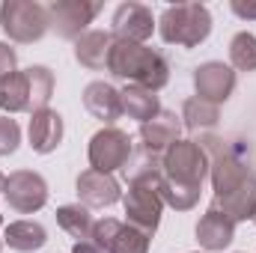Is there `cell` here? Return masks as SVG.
Instances as JSON below:
<instances>
[{
    "mask_svg": "<svg viewBox=\"0 0 256 253\" xmlns=\"http://www.w3.org/2000/svg\"><path fill=\"white\" fill-rule=\"evenodd\" d=\"M120 98H122V114H126L128 120H137L140 126L149 122V120H155L161 114L158 96L149 92V90H143V86L128 84L126 90H120Z\"/></svg>",
    "mask_w": 256,
    "mask_h": 253,
    "instance_id": "d6986e66",
    "label": "cell"
},
{
    "mask_svg": "<svg viewBox=\"0 0 256 253\" xmlns=\"http://www.w3.org/2000/svg\"><path fill=\"white\" fill-rule=\"evenodd\" d=\"M18 143H21V128H18V122L9 120V116H0V158L3 155H12L18 149Z\"/></svg>",
    "mask_w": 256,
    "mask_h": 253,
    "instance_id": "484cf974",
    "label": "cell"
},
{
    "mask_svg": "<svg viewBox=\"0 0 256 253\" xmlns=\"http://www.w3.org/2000/svg\"><path fill=\"white\" fill-rule=\"evenodd\" d=\"M90 242L98 244L104 253H149V236H143L131 224L114 220V218L96 220Z\"/></svg>",
    "mask_w": 256,
    "mask_h": 253,
    "instance_id": "ba28073f",
    "label": "cell"
},
{
    "mask_svg": "<svg viewBox=\"0 0 256 253\" xmlns=\"http://www.w3.org/2000/svg\"><path fill=\"white\" fill-rule=\"evenodd\" d=\"M72 253H104L98 244H92V242H78L74 248H72Z\"/></svg>",
    "mask_w": 256,
    "mask_h": 253,
    "instance_id": "f1b7e54d",
    "label": "cell"
},
{
    "mask_svg": "<svg viewBox=\"0 0 256 253\" xmlns=\"http://www.w3.org/2000/svg\"><path fill=\"white\" fill-rule=\"evenodd\" d=\"M102 12V3L96 0H57L48 6V21L57 30V36L63 39H80L86 24H92V18Z\"/></svg>",
    "mask_w": 256,
    "mask_h": 253,
    "instance_id": "8992f818",
    "label": "cell"
},
{
    "mask_svg": "<svg viewBox=\"0 0 256 253\" xmlns=\"http://www.w3.org/2000/svg\"><path fill=\"white\" fill-rule=\"evenodd\" d=\"M84 108L102 120L104 126H114L120 116H122V98H120V90L108 80H92L86 84L84 90Z\"/></svg>",
    "mask_w": 256,
    "mask_h": 253,
    "instance_id": "4fadbf2b",
    "label": "cell"
},
{
    "mask_svg": "<svg viewBox=\"0 0 256 253\" xmlns=\"http://www.w3.org/2000/svg\"><path fill=\"white\" fill-rule=\"evenodd\" d=\"M3 242L18 253H36L48 244V232H45V226L36 224V220H15V224L6 226Z\"/></svg>",
    "mask_w": 256,
    "mask_h": 253,
    "instance_id": "ac0fdd59",
    "label": "cell"
},
{
    "mask_svg": "<svg viewBox=\"0 0 256 253\" xmlns=\"http://www.w3.org/2000/svg\"><path fill=\"white\" fill-rule=\"evenodd\" d=\"M0 27L12 42H21V45L39 42L51 27L48 6H42L36 0H3L0 3Z\"/></svg>",
    "mask_w": 256,
    "mask_h": 253,
    "instance_id": "3957f363",
    "label": "cell"
},
{
    "mask_svg": "<svg viewBox=\"0 0 256 253\" xmlns=\"http://www.w3.org/2000/svg\"><path fill=\"white\" fill-rule=\"evenodd\" d=\"M3 185H6V176H3V173H0V190H3Z\"/></svg>",
    "mask_w": 256,
    "mask_h": 253,
    "instance_id": "f546056e",
    "label": "cell"
},
{
    "mask_svg": "<svg viewBox=\"0 0 256 253\" xmlns=\"http://www.w3.org/2000/svg\"><path fill=\"white\" fill-rule=\"evenodd\" d=\"M158 30H161V39L167 45L196 48L212 33V15L202 3H176V6H167L161 12Z\"/></svg>",
    "mask_w": 256,
    "mask_h": 253,
    "instance_id": "7a4b0ae2",
    "label": "cell"
},
{
    "mask_svg": "<svg viewBox=\"0 0 256 253\" xmlns=\"http://www.w3.org/2000/svg\"><path fill=\"white\" fill-rule=\"evenodd\" d=\"M200 194H202V188H188V185H179V182H170L161 176V200H164V206H170L176 212L194 208L200 202Z\"/></svg>",
    "mask_w": 256,
    "mask_h": 253,
    "instance_id": "d4e9b609",
    "label": "cell"
},
{
    "mask_svg": "<svg viewBox=\"0 0 256 253\" xmlns=\"http://www.w3.org/2000/svg\"><path fill=\"white\" fill-rule=\"evenodd\" d=\"M212 208H218L220 214H226L232 224L238 220H254L256 218V176L248 179L242 188L230 190L224 196H214L212 200Z\"/></svg>",
    "mask_w": 256,
    "mask_h": 253,
    "instance_id": "2e32d148",
    "label": "cell"
},
{
    "mask_svg": "<svg viewBox=\"0 0 256 253\" xmlns=\"http://www.w3.org/2000/svg\"><path fill=\"white\" fill-rule=\"evenodd\" d=\"M254 220H256V218H254Z\"/></svg>",
    "mask_w": 256,
    "mask_h": 253,
    "instance_id": "d6a6232c",
    "label": "cell"
},
{
    "mask_svg": "<svg viewBox=\"0 0 256 253\" xmlns=\"http://www.w3.org/2000/svg\"><path fill=\"white\" fill-rule=\"evenodd\" d=\"M3 196L18 214H33L48 202V185L33 170H15L3 185Z\"/></svg>",
    "mask_w": 256,
    "mask_h": 253,
    "instance_id": "52a82bcc",
    "label": "cell"
},
{
    "mask_svg": "<svg viewBox=\"0 0 256 253\" xmlns=\"http://www.w3.org/2000/svg\"><path fill=\"white\" fill-rule=\"evenodd\" d=\"M155 30V18L152 9L143 3H122L114 12V39L120 42H134L143 45Z\"/></svg>",
    "mask_w": 256,
    "mask_h": 253,
    "instance_id": "30bf717a",
    "label": "cell"
},
{
    "mask_svg": "<svg viewBox=\"0 0 256 253\" xmlns=\"http://www.w3.org/2000/svg\"><path fill=\"white\" fill-rule=\"evenodd\" d=\"M182 126L188 131H206V128H214L220 122V104H212V102H202V98H188L182 104Z\"/></svg>",
    "mask_w": 256,
    "mask_h": 253,
    "instance_id": "7402d4cb",
    "label": "cell"
},
{
    "mask_svg": "<svg viewBox=\"0 0 256 253\" xmlns=\"http://www.w3.org/2000/svg\"><path fill=\"white\" fill-rule=\"evenodd\" d=\"M182 122L173 110H161L155 120L140 126V149L149 155H164L176 140H179Z\"/></svg>",
    "mask_w": 256,
    "mask_h": 253,
    "instance_id": "7c38bea8",
    "label": "cell"
},
{
    "mask_svg": "<svg viewBox=\"0 0 256 253\" xmlns=\"http://www.w3.org/2000/svg\"><path fill=\"white\" fill-rule=\"evenodd\" d=\"M78 200L86 208H108V206L122 200V190L110 173H98L90 167L78 176Z\"/></svg>",
    "mask_w": 256,
    "mask_h": 253,
    "instance_id": "8fae6325",
    "label": "cell"
},
{
    "mask_svg": "<svg viewBox=\"0 0 256 253\" xmlns=\"http://www.w3.org/2000/svg\"><path fill=\"white\" fill-rule=\"evenodd\" d=\"M232 238H236V224L226 214H220L218 208L208 206V212L196 224V242H200V248L208 253H218V250H224V248H230Z\"/></svg>",
    "mask_w": 256,
    "mask_h": 253,
    "instance_id": "9a60e30c",
    "label": "cell"
},
{
    "mask_svg": "<svg viewBox=\"0 0 256 253\" xmlns=\"http://www.w3.org/2000/svg\"><path fill=\"white\" fill-rule=\"evenodd\" d=\"M131 137L120 128L108 126L92 134L90 140V164L98 173H114V170H126L131 161Z\"/></svg>",
    "mask_w": 256,
    "mask_h": 253,
    "instance_id": "5b68a950",
    "label": "cell"
},
{
    "mask_svg": "<svg viewBox=\"0 0 256 253\" xmlns=\"http://www.w3.org/2000/svg\"><path fill=\"white\" fill-rule=\"evenodd\" d=\"M24 72H27V80H30V114H36V110L48 108V102H51L54 74H51V68H45V66H30V68H24Z\"/></svg>",
    "mask_w": 256,
    "mask_h": 253,
    "instance_id": "603a6c76",
    "label": "cell"
},
{
    "mask_svg": "<svg viewBox=\"0 0 256 253\" xmlns=\"http://www.w3.org/2000/svg\"><path fill=\"white\" fill-rule=\"evenodd\" d=\"M15 66H18V54H15V48H9L6 42H0V80H3L6 74L18 72Z\"/></svg>",
    "mask_w": 256,
    "mask_h": 253,
    "instance_id": "4316f807",
    "label": "cell"
},
{
    "mask_svg": "<svg viewBox=\"0 0 256 253\" xmlns=\"http://www.w3.org/2000/svg\"><path fill=\"white\" fill-rule=\"evenodd\" d=\"M161 173L170 182L202 188V179L208 176V155L196 140H176L161 155Z\"/></svg>",
    "mask_w": 256,
    "mask_h": 253,
    "instance_id": "277c9868",
    "label": "cell"
},
{
    "mask_svg": "<svg viewBox=\"0 0 256 253\" xmlns=\"http://www.w3.org/2000/svg\"><path fill=\"white\" fill-rule=\"evenodd\" d=\"M0 248H3V244H0Z\"/></svg>",
    "mask_w": 256,
    "mask_h": 253,
    "instance_id": "1f68e13d",
    "label": "cell"
},
{
    "mask_svg": "<svg viewBox=\"0 0 256 253\" xmlns=\"http://www.w3.org/2000/svg\"><path fill=\"white\" fill-rule=\"evenodd\" d=\"M230 9H232L238 18H244V21H254L256 18V3H250V0H232Z\"/></svg>",
    "mask_w": 256,
    "mask_h": 253,
    "instance_id": "83f0119b",
    "label": "cell"
},
{
    "mask_svg": "<svg viewBox=\"0 0 256 253\" xmlns=\"http://www.w3.org/2000/svg\"><path fill=\"white\" fill-rule=\"evenodd\" d=\"M0 224H3V218H0Z\"/></svg>",
    "mask_w": 256,
    "mask_h": 253,
    "instance_id": "4dcf8cb0",
    "label": "cell"
},
{
    "mask_svg": "<svg viewBox=\"0 0 256 253\" xmlns=\"http://www.w3.org/2000/svg\"><path fill=\"white\" fill-rule=\"evenodd\" d=\"M230 63L238 72H256V36L242 30L230 42Z\"/></svg>",
    "mask_w": 256,
    "mask_h": 253,
    "instance_id": "cb8c5ba5",
    "label": "cell"
},
{
    "mask_svg": "<svg viewBox=\"0 0 256 253\" xmlns=\"http://www.w3.org/2000/svg\"><path fill=\"white\" fill-rule=\"evenodd\" d=\"M27 134H30L33 152L48 155V152H54V149L60 146V140H63V116H60L57 110H51V108H42V110L30 114V128H27Z\"/></svg>",
    "mask_w": 256,
    "mask_h": 253,
    "instance_id": "5bb4252c",
    "label": "cell"
},
{
    "mask_svg": "<svg viewBox=\"0 0 256 253\" xmlns=\"http://www.w3.org/2000/svg\"><path fill=\"white\" fill-rule=\"evenodd\" d=\"M0 110L3 114H24L30 110V80L27 72H12L0 80Z\"/></svg>",
    "mask_w": 256,
    "mask_h": 253,
    "instance_id": "ffe728a7",
    "label": "cell"
},
{
    "mask_svg": "<svg viewBox=\"0 0 256 253\" xmlns=\"http://www.w3.org/2000/svg\"><path fill=\"white\" fill-rule=\"evenodd\" d=\"M57 224H60V230H66L78 242H90L92 238V226H96L90 208L80 206V202L78 206H60L57 208Z\"/></svg>",
    "mask_w": 256,
    "mask_h": 253,
    "instance_id": "44dd1931",
    "label": "cell"
},
{
    "mask_svg": "<svg viewBox=\"0 0 256 253\" xmlns=\"http://www.w3.org/2000/svg\"><path fill=\"white\" fill-rule=\"evenodd\" d=\"M110 45H114V33L108 30H86L78 42H74V60L92 72L108 68V57H110Z\"/></svg>",
    "mask_w": 256,
    "mask_h": 253,
    "instance_id": "e0dca14e",
    "label": "cell"
},
{
    "mask_svg": "<svg viewBox=\"0 0 256 253\" xmlns=\"http://www.w3.org/2000/svg\"><path fill=\"white\" fill-rule=\"evenodd\" d=\"M108 72L120 80L149 90V92H158L170 80V66L158 51H152L146 45H134V42H120V39H114V45H110Z\"/></svg>",
    "mask_w": 256,
    "mask_h": 253,
    "instance_id": "6da1fadb",
    "label": "cell"
},
{
    "mask_svg": "<svg viewBox=\"0 0 256 253\" xmlns=\"http://www.w3.org/2000/svg\"><path fill=\"white\" fill-rule=\"evenodd\" d=\"M194 90H196V98L202 102H212V104H220L232 96L236 90V72L232 66L226 63H202L194 68Z\"/></svg>",
    "mask_w": 256,
    "mask_h": 253,
    "instance_id": "9c48e42d",
    "label": "cell"
}]
</instances>
